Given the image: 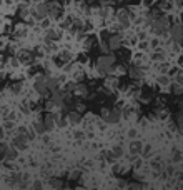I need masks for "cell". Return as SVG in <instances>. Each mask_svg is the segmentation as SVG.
<instances>
[{
	"label": "cell",
	"instance_id": "obj_29",
	"mask_svg": "<svg viewBox=\"0 0 183 190\" xmlns=\"http://www.w3.org/2000/svg\"><path fill=\"white\" fill-rule=\"evenodd\" d=\"M67 125V122H65V120H58V127H65Z\"/></svg>",
	"mask_w": 183,
	"mask_h": 190
},
{
	"label": "cell",
	"instance_id": "obj_30",
	"mask_svg": "<svg viewBox=\"0 0 183 190\" xmlns=\"http://www.w3.org/2000/svg\"><path fill=\"white\" fill-rule=\"evenodd\" d=\"M40 187H42V183H40V182H35V183H33V188H40Z\"/></svg>",
	"mask_w": 183,
	"mask_h": 190
},
{
	"label": "cell",
	"instance_id": "obj_2",
	"mask_svg": "<svg viewBox=\"0 0 183 190\" xmlns=\"http://www.w3.org/2000/svg\"><path fill=\"white\" fill-rule=\"evenodd\" d=\"M35 90L40 93V95H48V93H50L47 83H45V79H38V80H37V82H35Z\"/></svg>",
	"mask_w": 183,
	"mask_h": 190
},
{
	"label": "cell",
	"instance_id": "obj_17",
	"mask_svg": "<svg viewBox=\"0 0 183 190\" xmlns=\"http://www.w3.org/2000/svg\"><path fill=\"white\" fill-rule=\"evenodd\" d=\"M75 89H77L75 82H68V83H65V92H73Z\"/></svg>",
	"mask_w": 183,
	"mask_h": 190
},
{
	"label": "cell",
	"instance_id": "obj_13",
	"mask_svg": "<svg viewBox=\"0 0 183 190\" xmlns=\"http://www.w3.org/2000/svg\"><path fill=\"white\" fill-rule=\"evenodd\" d=\"M45 83H47V87H48L50 92H55V90L58 89V83H57L55 79H45Z\"/></svg>",
	"mask_w": 183,
	"mask_h": 190
},
{
	"label": "cell",
	"instance_id": "obj_32",
	"mask_svg": "<svg viewBox=\"0 0 183 190\" xmlns=\"http://www.w3.org/2000/svg\"><path fill=\"white\" fill-rule=\"evenodd\" d=\"M43 2H45V0H43Z\"/></svg>",
	"mask_w": 183,
	"mask_h": 190
},
{
	"label": "cell",
	"instance_id": "obj_14",
	"mask_svg": "<svg viewBox=\"0 0 183 190\" xmlns=\"http://www.w3.org/2000/svg\"><path fill=\"white\" fill-rule=\"evenodd\" d=\"M33 130H35L37 133H43V132H45V125H43V122L37 120V122L33 123Z\"/></svg>",
	"mask_w": 183,
	"mask_h": 190
},
{
	"label": "cell",
	"instance_id": "obj_4",
	"mask_svg": "<svg viewBox=\"0 0 183 190\" xmlns=\"http://www.w3.org/2000/svg\"><path fill=\"white\" fill-rule=\"evenodd\" d=\"M55 117L53 114H47L45 115V118H43V125H45V132H50V130H53L55 127Z\"/></svg>",
	"mask_w": 183,
	"mask_h": 190
},
{
	"label": "cell",
	"instance_id": "obj_18",
	"mask_svg": "<svg viewBox=\"0 0 183 190\" xmlns=\"http://www.w3.org/2000/svg\"><path fill=\"white\" fill-rule=\"evenodd\" d=\"M57 37H58V33H55L53 30H48V32H47V39L48 40H55Z\"/></svg>",
	"mask_w": 183,
	"mask_h": 190
},
{
	"label": "cell",
	"instance_id": "obj_8",
	"mask_svg": "<svg viewBox=\"0 0 183 190\" xmlns=\"http://www.w3.org/2000/svg\"><path fill=\"white\" fill-rule=\"evenodd\" d=\"M77 105V100L73 97H70V95H67L65 93V97H63V104H62V107H65V108H68V110H72L73 107Z\"/></svg>",
	"mask_w": 183,
	"mask_h": 190
},
{
	"label": "cell",
	"instance_id": "obj_1",
	"mask_svg": "<svg viewBox=\"0 0 183 190\" xmlns=\"http://www.w3.org/2000/svg\"><path fill=\"white\" fill-rule=\"evenodd\" d=\"M47 14H48V5L43 4V0H42V4L37 5V10L33 12V17H35L37 20H42L43 17H47Z\"/></svg>",
	"mask_w": 183,
	"mask_h": 190
},
{
	"label": "cell",
	"instance_id": "obj_23",
	"mask_svg": "<svg viewBox=\"0 0 183 190\" xmlns=\"http://www.w3.org/2000/svg\"><path fill=\"white\" fill-rule=\"evenodd\" d=\"M158 82L162 83V85H166V83H168V79H166V77H160V80H158Z\"/></svg>",
	"mask_w": 183,
	"mask_h": 190
},
{
	"label": "cell",
	"instance_id": "obj_27",
	"mask_svg": "<svg viewBox=\"0 0 183 190\" xmlns=\"http://www.w3.org/2000/svg\"><path fill=\"white\" fill-rule=\"evenodd\" d=\"M153 58H155V60H162V58H163V54H162V55H160V54H155Z\"/></svg>",
	"mask_w": 183,
	"mask_h": 190
},
{
	"label": "cell",
	"instance_id": "obj_22",
	"mask_svg": "<svg viewBox=\"0 0 183 190\" xmlns=\"http://www.w3.org/2000/svg\"><path fill=\"white\" fill-rule=\"evenodd\" d=\"M20 89H22V85H20V83H15V85L12 87V90H14L15 93H18V92H20Z\"/></svg>",
	"mask_w": 183,
	"mask_h": 190
},
{
	"label": "cell",
	"instance_id": "obj_6",
	"mask_svg": "<svg viewBox=\"0 0 183 190\" xmlns=\"http://www.w3.org/2000/svg\"><path fill=\"white\" fill-rule=\"evenodd\" d=\"M14 145L17 148H20V150H23V148L27 147V135H23V133H20V135H17L14 139Z\"/></svg>",
	"mask_w": 183,
	"mask_h": 190
},
{
	"label": "cell",
	"instance_id": "obj_7",
	"mask_svg": "<svg viewBox=\"0 0 183 190\" xmlns=\"http://www.w3.org/2000/svg\"><path fill=\"white\" fill-rule=\"evenodd\" d=\"M108 47L110 48H120L122 47V39H120L118 35H111V37H108Z\"/></svg>",
	"mask_w": 183,
	"mask_h": 190
},
{
	"label": "cell",
	"instance_id": "obj_31",
	"mask_svg": "<svg viewBox=\"0 0 183 190\" xmlns=\"http://www.w3.org/2000/svg\"><path fill=\"white\" fill-rule=\"evenodd\" d=\"M128 135H130V137H135V135H136V132H135V130H130Z\"/></svg>",
	"mask_w": 183,
	"mask_h": 190
},
{
	"label": "cell",
	"instance_id": "obj_11",
	"mask_svg": "<svg viewBox=\"0 0 183 190\" xmlns=\"http://www.w3.org/2000/svg\"><path fill=\"white\" fill-rule=\"evenodd\" d=\"M17 150H15V148H5V158H7V160L8 162H10V160H15V158H17Z\"/></svg>",
	"mask_w": 183,
	"mask_h": 190
},
{
	"label": "cell",
	"instance_id": "obj_15",
	"mask_svg": "<svg viewBox=\"0 0 183 190\" xmlns=\"http://www.w3.org/2000/svg\"><path fill=\"white\" fill-rule=\"evenodd\" d=\"M130 77H132V79H142V77H143V73H142L140 68H135V67H133L132 70H130Z\"/></svg>",
	"mask_w": 183,
	"mask_h": 190
},
{
	"label": "cell",
	"instance_id": "obj_12",
	"mask_svg": "<svg viewBox=\"0 0 183 190\" xmlns=\"http://www.w3.org/2000/svg\"><path fill=\"white\" fill-rule=\"evenodd\" d=\"M113 62H115V57H113V55H103V57L100 58V65H111L113 64Z\"/></svg>",
	"mask_w": 183,
	"mask_h": 190
},
{
	"label": "cell",
	"instance_id": "obj_21",
	"mask_svg": "<svg viewBox=\"0 0 183 190\" xmlns=\"http://www.w3.org/2000/svg\"><path fill=\"white\" fill-rule=\"evenodd\" d=\"M62 58H63V60H72V54H70V52H63V54H62Z\"/></svg>",
	"mask_w": 183,
	"mask_h": 190
},
{
	"label": "cell",
	"instance_id": "obj_10",
	"mask_svg": "<svg viewBox=\"0 0 183 190\" xmlns=\"http://www.w3.org/2000/svg\"><path fill=\"white\" fill-rule=\"evenodd\" d=\"M68 122H72V123H78L80 122V120H82V115H80L78 114V112H70V114H68Z\"/></svg>",
	"mask_w": 183,
	"mask_h": 190
},
{
	"label": "cell",
	"instance_id": "obj_24",
	"mask_svg": "<svg viewBox=\"0 0 183 190\" xmlns=\"http://www.w3.org/2000/svg\"><path fill=\"white\" fill-rule=\"evenodd\" d=\"M52 185H53V187H62V182H60V180H52Z\"/></svg>",
	"mask_w": 183,
	"mask_h": 190
},
{
	"label": "cell",
	"instance_id": "obj_3",
	"mask_svg": "<svg viewBox=\"0 0 183 190\" xmlns=\"http://www.w3.org/2000/svg\"><path fill=\"white\" fill-rule=\"evenodd\" d=\"M105 120H107L108 123H117L120 120V110H117V108L108 110V114L105 115Z\"/></svg>",
	"mask_w": 183,
	"mask_h": 190
},
{
	"label": "cell",
	"instance_id": "obj_16",
	"mask_svg": "<svg viewBox=\"0 0 183 190\" xmlns=\"http://www.w3.org/2000/svg\"><path fill=\"white\" fill-rule=\"evenodd\" d=\"M20 62H23V64H27V62H32V54L20 52Z\"/></svg>",
	"mask_w": 183,
	"mask_h": 190
},
{
	"label": "cell",
	"instance_id": "obj_19",
	"mask_svg": "<svg viewBox=\"0 0 183 190\" xmlns=\"http://www.w3.org/2000/svg\"><path fill=\"white\" fill-rule=\"evenodd\" d=\"M140 148H142V145L136 142V144H132V154H136V152H140Z\"/></svg>",
	"mask_w": 183,
	"mask_h": 190
},
{
	"label": "cell",
	"instance_id": "obj_20",
	"mask_svg": "<svg viewBox=\"0 0 183 190\" xmlns=\"http://www.w3.org/2000/svg\"><path fill=\"white\" fill-rule=\"evenodd\" d=\"M111 154H113V157H115V158H118L120 155H122V148H120V147H115Z\"/></svg>",
	"mask_w": 183,
	"mask_h": 190
},
{
	"label": "cell",
	"instance_id": "obj_28",
	"mask_svg": "<svg viewBox=\"0 0 183 190\" xmlns=\"http://www.w3.org/2000/svg\"><path fill=\"white\" fill-rule=\"evenodd\" d=\"M12 127H14V123H12V122H7V123H5V129H7V130H10Z\"/></svg>",
	"mask_w": 183,
	"mask_h": 190
},
{
	"label": "cell",
	"instance_id": "obj_5",
	"mask_svg": "<svg viewBox=\"0 0 183 190\" xmlns=\"http://www.w3.org/2000/svg\"><path fill=\"white\" fill-rule=\"evenodd\" d=\"M128 17H130V14H128V10H120L118 12V22L122 23V27L123 29H127V27L130 25V20H128Z\"/></svg>",
	"mask_w": 183,
	"mask_h": 190
},
{
	"label": "cell",
	"instance_id": "obj_9",
	"mask_svg": "<svg viewBox=\"0 0 183 190\" xmlns=\"http://www.w3.org/2000/svg\"><path fill=\"white\" fill-rule=\"evenodd\" d=\"M65 93H67V92H60V90L57 89V90L53 92V97H52V100H53L55 104L62 105V104H63V97H65Z\"/></svg>",
	"mask_w": 183,
	"mask_h": 190
},
{
	"label": "cell",
	"instance_id": "obj_25",
	"mask_svg": "<svg viewBox=\"0 0 183 190\" xmlns=\"http://www.w3.org/2000/svg\"><path fill=\"white\" fill-rule=\"evenodd\" d=\"M176 120H178V127H180V129L183 130V117H178V118H176Z\"/></svg>",
	"mask_w": 183,
	"mask_h": 190
},
{
	"label": "cell",
	"instance_id": "obj_26",
	"mask_svg": "<svg viewBox=\"0 0 183 190\" xmlns=\"http://www.w3.org/2000/svg\"><path fill=\"white\" fill-rule=\"evenodd\" d=\"M140 183H135V182H133V183H130V188H140Z\"/></svg>",
	"mask_w": 183,
	"mask_h": 190
}]
</instances>
